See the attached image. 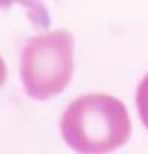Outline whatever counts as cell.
<instances>
[{
    "instance_id": "1",
    "label": "cell",
    "mask_w": 148,
    "mask_h": 154,
    "mask_svg": "<svg viewBox=\"0 0 148 154\" xmlns=\"http://www.w3.org/2000/svg\"><path fill=\"white\" fill-rule=\"evenodd\" d=\"M61 132L74 151L101 154L123 147L132 125L120 99L107 94H88L67 107L61 119Z\"/></svg>"
},
{
    "instance_id": "3",
    "label": "cell",
    "mask_w": 148,
    "mask_h": 154,
    "mask_svg": "<svg viewBox=\"0 0 148 154\" xmlns=\"http://www.w3.org/2000/svg\"><path fill=\"white\" fill-rule=\"evenodd\" d=\"M136 107L141 116L142 123L145 125V128L148 129V74L138 86L136 91Z\"/></svg>"
},
{
    "instance_id": "2",
    "label": "cell",
    "mask_w": 148,
    "mask_h": 154,
    "mask_svg": "<svg viewBox=\"0 0 148 154\" xmlns=\"http://www.w3.org/2000/svg\"><path fill=\"white\" fill-rule=\"evenodd\" d=\"M74 71V36L55 30L28 40L21 54V80L27 95L46 101L61 94Z\"/></svg>"
}]
</instances>
